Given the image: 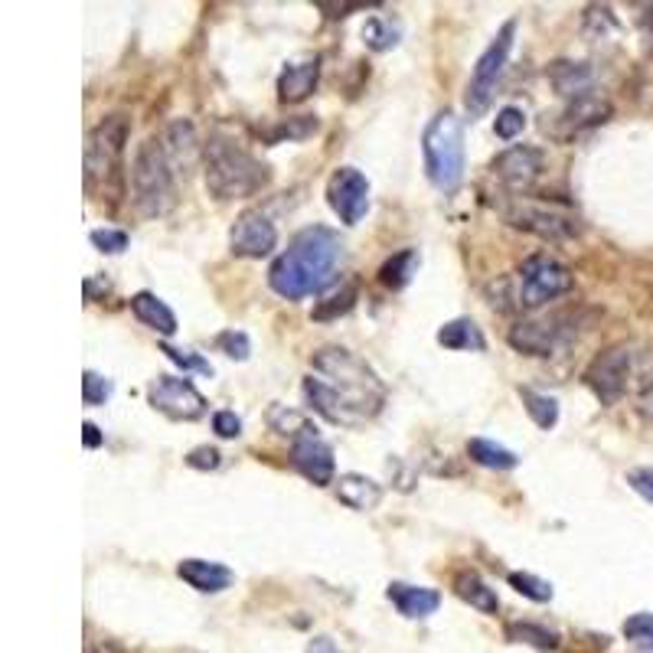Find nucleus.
I'll list each match as a JSON object with an SVG mask.
<instances>
[{"instance_id": "f257e3e1", "label": "nucleus", "mask_w": 653, "mask_h": 653, "mask_svg": "<svg viewBox=\"0 0 653 653\" xmlns=\"http://www.w3.org/2000/svg\"><path fill=\"white\" fill-rule=\"evenodd\" d=\"M314 373L304 379L307 405L334 425H363L383 412L386 386L373 366L343 347H324L314 353Z\"/></svg>"}, {"instance_id": "f03ea898", "label": "nucleus", "mask_w": 653, "mask_h": 653, "mask_svg": "<svg viewBox=\"0 0 653 653\" xmlns=\"http://www.w3.org/2000/svg\"><path fill=\"white\" fill-rule=\"evenodd\" d=\"M343 258V242L334 229L311 226L301 229L291 245L268 268V285L288 301H301L307 294L324 291L337 275Z\"/></svg>"}, {"instance_id": "7ed1b4c3", "label": "nucleus", "mask_w": 653, "mask_h": 653, "mask_svg": "<svg viewBox=\"0 0 653 653\" xmlns=\"http://www.w3.org/2000/svg\"><path fill=\"white\" fill-rule=\"evenodd\" d=\"M203 167H206V190L216 200H245L268 187L271 170L255 154H249L229 134H213L203 144Z\"/></svg>"}, {"instance_id": "20e7f679", "label": "nucleus", "mask_w": 653, "mask_h": 653, "mask_svg": "<svg viewBox=\"0 0 653 653\" xmlns=\"http://www.w3.org/2000/svg\"><path fill=\"white\" fill-rule=\"evenodd\" d=\"M125 147L128 118L108 115L85 138V190L95 200L118 203L125 196Z\"/></svg>"}, {"instance_id": "39448f33", "label": "nucleus", "mask_w": 653, "mask_h": 653, "mask_svg": "<svg viewBox=\"0 0 653 653\" xmlns=\"http://www.w3.org/2000/svg\"><path fill=\"white\" fill-rule=\"evenodd\" d=\"M575 288V275L552 255H529L513 278L500 281V291H507L497 307L503 311H539L549 301H559L562 294Z\"/></svg>"}, {"instance_id": "423d86ee", "label": "nucleus", "mask_w": 653, "mask_h": 653, "mask_svg": "<svg viewBox=\"0 0 653 653\" xmlns=\"http://www.w3.org/2000/svg\"><path fill=\"white\" fill-rule=\"evenodd\" d=\"M425 174L438 193H454L464 180V118L458 112H438L422 134Z\"/></svg>"}, {"instance_id": "0eeeda50", "label": "nucleus", "mask_w": 653, "mask_h": 653, "mask_svg": "<svg viewBox=\"0 0 653 653\" xmlns=\"http://www.w3.org/2000/svg\"><path fill=\"white\" fill-rule=\"evenodd\" d=\"M131 200L141 216H167L177 206V174L160 138H147L131 160Z\"/></svg>"}, {"instance_id": "6e6552de", "label": "nucleus", "mask_w": 653, "mask_h": 653, "mask_svg": "<svg viewBox=\"0 0 653 653\" xmlns=\"http://www.w3.org/2000/svg\"><path fill=\"white\" fill-rule=\"evenodd\" d=\"M507 223L513 229H523L529 236H539L546 242H569L582 232V216L572 206L556 200H529V196H516V200L503 209Z\"/></svg>"}, {"instance_id": "1a4fd4ad", "label": "nucleus", "mask_w": 653, "mask_h": 653, "mask_svg": "<svg viewBox=\"0 0 653 653\" xmlns=\"http://www.w3.org/2000/svg\"><path fill=\"white\" fill-rule=\"evenodd\" d=\"M513 36H516V20H507L500 27V33L490 40V46L480 53L477 66L471 72V82H467V95H464V105H467V115L480 118L494 102V92H497V82L507 69V59H510V49H513Z\"/></svg>"}, {"instance_id": "9d476101", "label": "nucleus", "mask_w": 653, "mask_h": 653, "mask_svg": "<svg viewBox=\"0 0 653 653\" xmlns=\"http://www.w3.org/2000/svg\"><path fill=\"white\" fill-rule=\"evenodd\" d=\"M578 330L575 311H556L542 317H523L520 324L510 327V347L526 356H552L565 340H572Z\"/></svg>"}, {"instance_id": "9b49d317", "label": "nucleus", "mask_w": 653, "mask_h": 653, "mask_svg": "<svg viewBox=\"0 0 653 653\" xmlns=\"http://www.w3.org/2000/svg\"><path fill=\"white\" fill-rule=\"evenodd\" d=\"M631 366H634L631 350L618 343V347H608L605 353H598L591 360V366L585 369V383L601 402L614 405L624 399L627 383H631Z\"/></svg>"}, {"instance_id": "f8f14e48", "label": "nucleus", "mask_w": 653, "mask_h": 653, "mask_svg": "<svg viewBox=\"0 0 653 653\" xmlns=\"http://www.w3.org/2000/svg\"><path fill=\"white\" fill-rule=\"evenodd\" d=\"M147 399H151V405L160 415L177 418V422H196V418L206 415L203 392L187 376H157L147 386Z\"/></svg>"}, {"instance_id": "ddd939ff", "label": "nucleus", "mask_w": 653, "mask_h": 653, "mask_svg": "<svg viewBox=\"0 0 653 653\" xmlns=\"http://www.w3.org/2000/svg\"><path fill=\"white\" fill-rule=\"evenodd\" d=\"M327 203L340 216V223L356 226L369 213V180L356 167H340L327 180Z\"/></svg>"}, {"instance_id": "4468645a", "label": "nucleus", "mask_w": 653, "mask_h": 653, "mask_svg": "<svg viewBox=\"0 0 653 653\" xmlns=\"http://www.w3.org/2000/svg\"><path fill=\"white\" fill-rule=\"evenodd\" d=\"M278 245L275 223L262 213V209H245V213L229 229V249L232 255L242 258H265Z\"/></svg>"}, {"instance_id": "2eb2a0df", "label": "nucleus", "mask_w": 653, "mask_h": 653, "mask_svg": "<svg viewBox=\"0 0 653 653\" xmlns=\"http://www.w3.org/2000/svg\"><path fill=\"white\" fill-rule=\"evenodd\" d=\"M490 170H494V177L510 193H523V190H529L542 177V170H546V154H542L539 147L520 144V147H510V151H503L494 160V164H490Z\"/></svg>"}, {"instance_id": "dca6fc26", "label": "nucleus", "mask_w": 653, "mask_h": 653, "mask_svg": "<svg viewBox=\"0 0 653 653\" xmlns=\"http://www.w3.org/2000/svg\"><path fill=\"white\" fill-rule=\"evenodd\" d=\"M608 118H611V105L595 92V95L575 98V102L565 105L556 118L546 121V131L552 134V138L569 141V138H575V134H582V131H588V128L605 125Z\"/></svg>"}, {"instance_id": "f3484780", "label": "nucleus", "mask_w": 653, "mask_h": 653, "mask_svg": "<svg viewBox=\"0 0 653 653\" xmlns=\"http://www.w3.org/2000/svg\"><path fill=\"white\" fill-rule=\"evenodd\" d=\"M291 464H294V471L304 474L311 484L317 487H327V484H334V448L327 445L324 438L317 435H304L298 441H291Z\"/></svg>"}, {"instance_id": "a211bd4d", "label": "nucleus", "mask_w": 653, "mask_h": 653, "mask_svg": "<svg viewBox=\"0 0 653 653\" xmlns=\"http://www.w3.org/2000/svg\"><path fill=\"white\" fill-rule=\"evenodd\" d=\"M160 144H164L174 174L190 177V170L196 167V160H200V154H203V144H200V138H196L193 121H187V118L170 121L164 138H160Z\"/></svg>"}, {"instance_id": "6ab92c4d", "label": "nucleus", "mask_w": 653, "mask_h": 653, "mask_svg": "<svg viewBox=\"0 0 653 653\" xmlns=\"http://www.w3.org/2000/svg\"><path fill=\"white\" fill-rule=\"evenodd\" d=\"M177 575L190 588L203 591V595H216V591H226L232 582H236L232 569H226L223 562H209V559H183L177 565Z\"/></svg>"}, {"instance_id": "aec40b11", "label": "nucleus", "mask_w": 653, "mask_h": 653, "mask_svg": "<svg viewBox=\"0 0 653 653\" xmlns=\"http://www.w3.org/2000/svg\"><path fill=\"white\" fill-rule=\"evenodd\" d=\"M549 82L562 98H585L595 95V69L588 63H572V59H559V63L549 66Z\"/></svg>"}, {"instance_id": "412c9836", "label": "nucleus", "mask_w": 653, "mask_h": 653, "mask_svg": "<svg viewBox=\"0 0 653 653\" xmlns=\"http://www.w3.org/2000/svg\"><path fill=\"white\" fill-rule=\"evenodd\" d=\"M386 595L402 618H412V621L428 618V614H435L441 605V595L435 588H422V585H409V582H392Z\"/></svg>"}, {"instance_id": "4be33fe9", "label": "nucleus", "mask_w": 653, "mask_h": 653, "mask_svg": "<svg viewBox=\"0 0 653 653\" xmlns=\"http://www.w3.org/2000/svg\"><path fill=\"white\" fill-rule=\"evenodd\" d=\"M334 487H337V500L356 513L376 510L379 500H383V484H376V480L366 474H340L334 480Z\"/></svg>"}, {"instance_id": "5701e85b", "label": "nucleus", "mask_w": 653, "mask_h": 653, "mask_svg": "<svg viewBox=\"0 0 653 653\" xmlns=\"http://www.w3.org/2000/svg\"><path fill=\"white\" fill-rule=\"evenodd\" d=\"M317 79H320L317 59H301V63H291V66L281 69V76H278V98L285 105H298L317 89Z\"/></svg>"}, {"instance_id": "b1692460", "label": "nucleus", "mask_w": 653, "mask_h": 653, "mask_svg": "<svg viewBox=\"0 0 653 653\" xmlns=\"http://www.w3.org/2000/svg\"><path fill=\"white\" fill-rule=\"evenodd\" d=\"M131 311H134V317H138L144 327H151L154 334H160V337L177 334V314L170 311V307L160 301L157 294L138 291V294L131 298Z\"/></svg>"}, {"instance_id": "393cba45", "label": "nucleus", "mask_w": 653, "mask_h": 653, "mask_svg": "<svg viewBox=\"0 0 653 653\" xmlns=\"http://www.w3.org/2000/svg\"><path fill=\"white\" fill-rule=\"evenodd\" d=\"M454 591H458L461 601H467V605L477 608V611H484V614H497L500 611L497 591L490 588L477 572H471V569H464V572L454 575Z\"/></svg>"}, {"instance_id": "a878e982", "label": "nucleus", "mask_w": 653, "mask_h": 653, "mask_svg": "<svg viewBox=\"0 0 653 653\" xmlns=\"http://www.w3.org/2000/svg\"><path fill=\"white\" fill-rule=\"evenodd\" d=\"M438 343L445 350H474V353L487 350V340H484V334H480V327L474 324L471 317L448 320V324L438 330Z\"/></svg>"}, {"instance_id": "bb28decb", "label": "nucleus", "mask_w": 653, "mask_h": 653, "mask_svg": "<svg viewBox=\"0 0 653 653\" xmlns=\"http://www.w3.org/2000/svg\"><path fill=\"white\" fill-rule=\"evenodd\" d=\"M467 454H471L474 464L490 467V471H513V467L520 464V458H516L510 448H503L490 438H471L467 441Z\"/></svg>"}, {"instance_id": "cd10ccee", "label": "nucleus", "mask_w": 653, "mask_h": 653, "mask_svg": "<svg viewBox=\"0 0 653 653\" xmlns=\"http://www.w3.org/2000/svg\"><path fill=\"white\" fill-rule=\"evenodd\" d=\"M268 425H271V431H278V435H285L291 441H298L304 435H314V431H317L311 425V418H307L304 412H298V409H288V405H271Z\"/></svg>"}, {"instance_id": "c85d7f7f", "label": "nucleus", "mask_w": 653, "mask_h": 653, "mask_svg": "<svg viewBox=\"0 0 653 653\" xmlns=\"http://www.w3.org/2000/svg\"><path fill=\"white\" fill-rule=\"evenodd\" d=\"M415 265H418V255H415L412 249H405V252H399V255H392L389 262L379 268V281H383L389 291H402V288L412 281Z\"/></svg>"}, {"instance_id": "c756f323", "label": "nucleus", "mask_w": 653, "mask_h": 653, "mask_svg": "<svg viewBox=\"0 0 653 653\" xmlns=\"http://www.w3.org/2000/svg\"><path fill=\"white\" fill-rule=\"evenodd\" d=\"M520 399L526 405L529 418L539 425V428H556L559 425V402L552 396H542V392H533V389H520Z\"/></svg>"}, {"instance_id": "7c9ffc66", "label": "nucleus", "mask_w": 653, "mask_h": 653, "mask_svg": "<svg viewBox=\"0 0 653 653\" xmlns=\"http://www.w3.org/2000/svg\"><path fill=\"white\" fill-rule=\"evenodd\" d=\"M507 637L516 640V644H529L536 650H556L559 647V634L556 631H546L539 624H526V621H516L507 624Z\"/></svg>"}, {"instance_id": "2f4dec72", "label": "nucleus", "mask_w": 653, "mask_h": 653, "mask_svg": "<svg viewBox=\"0 0 653 653\" xmlns=\"http://www.w3.org/2000/svg\"><path fill=\"white\" fill-rule=\"evenodd\" d=\"M363 43H366L369 49H376V53H386V49H392V46L399 43V27H396L392 20H383V17L366 20Z\"/></svg>"}, {"instance_id": "473e14b6", "label": "nucleus", "mask_w": 653, "mask_h": 653, "mask_svg": "<svg viewBox=\"0 0 653 653\" xmlns=\"http://www.w3.org/2000/svg\"><path fill=\"white\" fill-rule=\"evenodd\" d=\"M353 304H356V285H343L337 294H330L327 301H317L314 307V320H334L340 314H350L353 311Z\"/></svg>"}, {"instance_id": "72a5a7b5", "label": "nucleus", "mask_w": 653, "mask_h": 653, "mask_svg": "<svg viewBox=\"0 0 653 653\" xmlns=\"http://www.w3.org/2000/svg\"><path fill=\"white\" fill-rule=\"evenodd\" d=\"M510 585L520 591V595H526L529 601H552V585L546 582V578H539V575H529V572H510Z\"/></svg>"}, {"instance_id": "f704fd0d", "label": "nucleus", "mask_w": 653, "mask_h": 653, "mask_svg": "<svg viewBox=\"0 0 653 653\" xmlns=\"http://www.w3.org/2000/svg\"><path fill=\"white\" fill-rule=\"evenodd\" d=\"M108 399H112V379L98 376L95 369H85L82 373V402L95 409V405H105Z\"/></svg>"}, {"instance_id": "c9c22d12", "label": "nucleus", "mask_w": 653, "mask_h": 653, "mask_svg": "<svg viewBox=\"0 0 653 653\" xmlns=\"http://www.w3.org/2000/svg\"><path fill=\"white\" fill-rule=\"evenodd\" d=\"M624 637L631 640V644L653 653V614H647V611L631 614V618L624 621Z\"/></svg>"}, {"instance_id": "e433bc0d", "label": "nucleus", "mask_w": 653, "mask_h": 653, "mask_svg": "<svg viewBox=\"0 0 653 653\" xmlns=\"http://www.w3.org/2000/svg\"><path fill=\"white\" fill-rule=\"evenodd\" d=\"M523 128H526V115L520 112V108H513V105L500 108L497 118H494V134H497V138H503V141L520 138Z\"/></svg>"}, {"instance_id": "4c0bfd02", "label": "nucleus", "mask_w": 653, "mask_h": 653, "mask_svg": "<svg viewBox=\"0 0 653 653\" xmlns=\"http://www.w3.org/2000/svg\"><path fill=\"white\" fill-rule=\"evenodd\" d=\"M128 232H121V229H95L92 232V245L98 252H105V255H121L128 249Z\"/></svg>"}, {"instance_id": "58836bf2", "label": "nucleus", "mask_w": 653, "mask_h": 653, "mask_svg": "<svg viewBox=\"0 0 653 653\" xmlns=\"http://www.w3.org/2000/svg\"><path fill=\"white\" fill-rule=\"evenodd\" d=\"M160 353H167V360L170 363H177L183 373H190V369H196V373H213V366H209L203 356H196V353H190V350H177V347H170V343H164L160 347Z\"/></svg>"}, {"instance_id": "ea45409f", "label": "nucleus", "mask_w": 653, "mask_h": 653, "mask_svg": "<svg viewBox=\"0 0 653 653\" xmlns=\"http://www.w3.org/2000/svg\"><path fill=\"white\" fill-rule=\"evenodd\" d=\"M216 347L226 356H232V360H249V353H252V343L242 330H226V334H219Z\"/></svg>"}, {"instance_id": "a19ab883", "label": "nucleus", "mask_w": 653, "mask_h": 653, "mask_svg": "<svg viewBox=\"0 0 653 653\" xmlns=\"http://www.w3.org/2000/svg\"><path fill=\"white\" fill-rule=\"evenodd\" d=\"M187 464L193 467V471H216V467L223 464V454H219L216 448L203 445V448H193L187 454Z\"/></svg>"}, {"instance_id": "79ce46f5", "label": "nucleus", "mask_w": 653, "mask_h": 653, "mask_svg": "<svg viewBox=\"0 0 653 653\" xmlns=\"http://www.w3.org/2000/svg\"><path fill=\"white\" fill-rule=\"evenodd\" d=\"M213 431H216L219 438H239V435H242V422H239V415H236V412H229V409L216 412V415H213Z\"/></svg>"}, {"instance_id": "37998d69", "label": "nucleus", "mask_w": 653, "mask_h": 653, "mask_svg": "<svg viewBox=\"0 0 653 653\" xmlns=\"http://www.w3.org/2000/svg\"><path fill=\"white\" fill-rule=\"evenodd\" d=\"M627 484H631L647 503H653V467H634V471L627 474Z\"/></svg>"}, {"instance_id": "c03bdc74", "label": "nucleus", "mask_w": 653, "mask_h": 653, "mask_svg": "<svg viewBox=\"0 0 653 653\" xmlns=\"http://www.w3.org/2000/svg\"><path fill=\"white\" fill-rule=\"evenodd\" d=\"M640 33H644V43H647V49L653 53V7H647L644 17H640Z\"/></svg>"}, {"instance_id": "a18cd8bd", "label": "nucleus", "mask_w": 653, "mask_h": 653, "mask_svg": "<svg viewBox=\"0 0 653 653\" xmlns=\"http://www.w3.org/2000/svg\"><path fill=\"white\" fill-rule=\"evenodd\" d=\"M82 441H85V448H98V445H102V431H98V425L85 422L82 425Z\"/></svg>"}, {"instance_id": "49530a36", "label": "nucleus", "mask_w": 653, "mask_h": 653, "mask_svg": "<svg viewBox=\"0 0 653 653\" xmlns=\"http://www.w3.org/2000/svg\"><path fill=\"white\" fill-rule=\"evenodd\" d=\"M307 653H337V647H334V644H330V640H327V637H317V640H314V644H311V647H307Z\"/></svg>"}, {"instance_id": "de8ad7c7", "label": "nucleus", "mask_w": 653, "mask_h": 653, "mask_svg": "<svg viewBox=\"0 0 653 653\" xmlns=\"http://www.w3.org/2000/svg\"><path fill=\"white\" fill-rule=\"evenodd\" d=\"M85 653H121V650L115 644H108V640H102V644H92Z\"/></svg>"}]
</instances>
